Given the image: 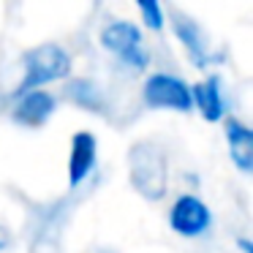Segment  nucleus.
<instances>
[{
	"label": "nucleus",
	"instance_id": "1",
	"mask_svg": "<svg viewBox=\"0 0 253 253\" xmlns=\"http://www.w3.org/2000/svg\"><path fill=\"white\" fill-rule=\"evenodd\" d=\"M128 180L147 202H161L169 191V155L158 142H136L128 150Z\"/></svg>",
	"mask_w": 253,
	"mask_h": 253
},
{
	"label": "nucleus",
	"instance_id": "2",
	"mask_svg": "<svg viewBox=\"0 0 253 253\" xmlns=\"http://www.w3.org/2000/svg\"><path fill=\"white\" fill-rule=\"evenodd\" d=\"M22 66H25V77H22V82H19L14 95L30 93V90H41L49 82L66 79L71 74V55L60 44H41V46H33V49L25 52Z\"/></svg>",
	"mask_w": 253,
	"mask_h": 253
},
{
	"label": "nucleus",
	"instance_id": "3",
	"mask_svg": "<svg viewBox=\"0 0 253 253\" xmlns=\"http://www.w3.org/2000/svg\"><path fill=\"white\" fill-rule=\"evenodd\" d=\"M101 46L106 52L117 57L120 63H126L133 71H144L150 66V52L144 46V36L139 30V25L128 22V19H115L101 30Z\"/></svg>",
	"mask_w": 253,
	"mask_h": 253
},
{
	"label": "nucleus",
	"instance_id": "4",
	"mask_svg": "<svg viewBox=\"0 0 253 253\" xmlns=\"http://www.w3.org/2000/svg\"><path fill=\"white\" fill-rule=\"evenodd\" d=\"M142 98L150 109H171V112H191V87L174 74H150L142 87Z\"/></svg>",
	"mask_w": 253,
	"mask_h": 253
},
{
	"label": "nucleus",
	"instance_id": "5",
	"mask_svg": "<svg viewBox=\"0 0 253 253\" xmlns=\"http://www.w3.org/2000/svg\"><path fill=\"white\" fill-rule=\"evenodd\" d=\"M66 220H68V199L36 210L33 231H30V253H60Z\"/></svg>",
	"mask_w": 253,
	"mask_h": 253
},
{
	"label": "nucleus",
	"instance_id": "6",
	"mask_svg": "<svg viewBox=\"0 0 253 253\" xmlns=\"http://www.w3.org/2000/svg\"><path fill=\"white\" fill-rule=\"evenodd\" d=\"M169 226L180 237H202L212 226V212L199 196L182 193L169 207Z\"/></svg>",
	"mask_w": 253,
	"mask_h": 253
},
{
	"label": "nucleus",
	"instance_id": "7",
	"mask_svg": "<svg viewBox=\"0 0 253 253\" xmlns=\"http://www.w3.org/2000/svg\"><path fill=\"white\" fill-rule=\"evenodd\" d=\"M57 109V98L46 90H30L17 95V104L11 109V120L25 128H41Z\"/></svg>",
	"mask_w": 253,
	"mask_h": 253
},
{
	"label": "nucleus",
	"instance_id": "8",
	"mask_svg": "<svg viewBox=\"0 0 253 253\" xmlns=\"http://www.w3.org/2000/svg\"><path fill=\"white\" fill-rule=\"evenodd\" d=\"M95 153H98V142L90 131H79L71 139V158H68V185L79 188L87 174L95 169Z\"/></svg>",
	"mask_w": 253,
	"mask_h": 253
},
{
	"label": "nucleus",
	"instance_id": "9",
	"mask_svg": "<svg viewBox=\"0 0 253 253\" xmlns=\"http://www.w3.org/2000/svg\"><path fill=\"white\" fill-rule=\"evenodd\" d=\"M226 142H229V153L234 166L242 174L253 171V131L237 117L226 120Z\"/></svg>",
	"mask_w": 253,
	"mask_h": 253
},
{
	"label": "nucleus",
	"instance_id": "10",
	"mask_svg": "<svg viewBox=\"0 0 253 253\" xmlns=\"http://www.w3.org/2000/svg\"><path fill=\"white\" fill-rule=\"evenodd\" d=\"M171 28H174L180 44L185 46V52L191 55V60L196 66H207V39H204L202 28L185 14H171Z\"/></svg>",
	"mask_w": 253,
	"mask_h": 253
},
{
	"label": "nucleus",
	"instance_id": "11",
	"mask_svg": "<svg viewBox=\"0 0 253 253\" xmlns=\"http://www.w3.org/2000/svg\"><path fill=\"white\" fill-rule=\"evenodd\" d=\"M191 101L193 106H199L204 120L218 123L223 117V93H220V79L210 77L204 82H196L191 87Z\"/></svg>",
	"mask_w": 253,
	"mask_h": 253
},
{
	"label": "nucleus",
	"instance_id": "12",
	"mask_svg": "<svg viewBox=\"0 0 253 253\" xmlns=\"http://www.w3.org/2000/svg\"><path fill=\"white\" fill-rule=\"evenodd\" d=\"M66 95L84 112H93V115H106L109 106H106V95L93 79H74L66 87Z\"/></svg>",
	"mask_w": 253,
	"mask_h": 253
},
{
	"label": "nucleus",
	"instance_id": "13",
	"mask_svg": "<svg viewBox=\"0 0 253 253\" xmlns=\"http://www.w3.org/2000/svg\"><path fill=\"white\" fill-rule=\"evenodd\" d=\"M136 6H139V14H142L144 25H147L150 30H164V6H161V0H136Z\"/></svg>",
	"mask_w": 253,
	"mask_h": 253
},
{
	"label": "nucleus",
	"instance_id": "14",
	"mask_svg": "<svg viewBox=\"0 0 253 253\" xmlns=\"http://www.w3.org/2000/svg\"><path fill=\"white\" fill-rule=\"evenodd\" d=\"M8 242H11V234H8V229H3V226H0V251H6Z\"/></svg>",
	"mask_w": 253,
	"mask_h": 253
}]
</instances>
